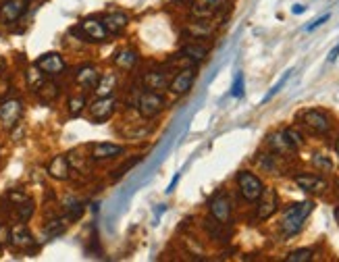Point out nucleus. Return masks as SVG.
<instances>
[{
  "mask_svg": "<svg viewBox=\"0 0 339 262\" xmlns=\"http://www.w3.org/2000/svg\"><path fill=\"white\" fill-rule=\"evenodd\" d=\"M81 34H83V38L87 42H104L106 36H108L104 23H102V21H98V19H85V21H81Z\"/></svg>",
  "mask_w": 339,
  "mask_h": 262,
  "instance_id": "nucleus-9",
  "label": "nucleus"
},
{
  "mask_svg": "<svg viewBox=\"0 0 339 262\" xmlns=\"http://www.w3.org/2000/svg\"><path fill=\"white\" fill-rule=\"evenodd\" d=\"M314 204L310 200L306 202H298V204H291L285 212H283V218H281V231L285 237H291V235H296L300 233L304 221L308 218V214L312 212Z\"/></svg>",
  "mask_w": 339,
  "mask_h": 262,
  "instance_id": "nucleus-1",
  "label": "nucleus"
},
{
  "mask_svg": "<svg viewBox=\"0 0 339 262\" xmlns=\"http://www.w3.org/2000/svg\"><path fill=\"white\" fill-rule=\"evenodd\" d=\"M194 77H196L194 69H183L181 73H177L175 79L169 83V90H171L175 96H183V94H188V92L192 90Z\"/></svg>",
  "mask_w": 339,
  "mask_h": 262,
  "instance_id": "nucleus-10",
  "label": "nucleus"
},
{
  "mask_svg": "<svg viewBox=\"0 0 339 262\" xmlns=\"http://www.w3.org/2000/svg\"><path fill=\"white\" fill-rule=\"evenodd\" d=\"M112 113H115V98L112 96H98V100H94L92 106H89V115L96 123L110 119Z\"/></svg>",
  "mask_w": 339,
  "mask_h": 262,
  "instance_id": "nucleus-7",
  "label": "nucleus"
},
{
  "mask_svg": "<svg viewBox=\"0 0 339 262\" xmlns=\"http://www.w3.org/2000/svg\"><path fill=\"white\" fill-rule=\"evenodd\" d=\"M11 244L17 250H27V248L34 246V237H32V233H29L25 223H19V225H15L11 229Z\"/></svg>",
  "mask_w": 339,
  "mask_h": 262,
  "instance_id": "nucleus-14",
  "label": "nucleus"
},
{
  "mask_svg": "<svg viewBox=\"0 0 339 262\" xmlns=\"http://www.w3.org/2000/svg\"><path fill=\"white\" fill-rule=\"evenodd\" d=\"M11 242V229L7 225H0V250Z\"/></svg>",
  "mask_w": 339,
  "mask_h": 262,
  "instance_id": "nucleus-34",
  "label": "nucleus"
},
{
  "mask_svg": "<svg viewBox=\"0 0 339 262\" xmlns=\"http://www.w3.org/2000/svg\"><path fill=\"white\" fill-rule=\"evenodd\" d=\"M237 187H239V193L243 195L248 202H258V198H260L262 191H264L262 181L256 177L254 173H250V171L237 173Z\"/></svg>",
  "mask_w": 339,
  "mask_h": 262,
  "instance_id": "nucleus-2",
  "label": "nucleus"
},
{
  "mask_svg": "<svg viewBox=\"0 0 339 262\" xmlns=\"http://www.w3.org/2000/svg\"><path fill=\"white\" fill-rule=\"evenodd\" d=\"M210 214L217 218L219 223H229V218H231V200H229V195H225V193L214 195L212 202H210Z\"/></svg>",
  "mask_w": 339,
  "mask_h": 262,
  "instance_id": "nucleus-8",
  "label": "nucleus"
},
{
  "mask_svg": "<svg viewBox=\"0 0 339 262\" xmlns=\"http://www.w3.org/2000/svg\"><path fill=\"white\" fill-rule=\"evenodd\" d=\"M163 106H165L163 96L156 94V92H144V94L138 98V111H140V115L146 117V119L156 117L158 113L163 111Z\"/></svg>",
  "mask_w": 339,
  "mask_h": 262,
  "instance_id": "nucleus-4",
  "label": "nucleus"
},
{
  "mask_svg": "<svg viewBox=\"0 0 339 262\" xmlns=\"http://www.w3.org/2000/svg\"><path fill=\"white\" fill-rule=\"evenodd\" d=\"M75 81H77L81 87H85V90H94V87L98 85V81H100V73H98L96 67H92V64H85V67H81V69L77 71Z\"/></svg>",
  "mask_w": 339,
  "mask_h": 262,
  "instance_id": "nucleus-16",
  "label": "nucleus"
},
{
  "mask_svg": "<svg viewBox=\"0 0 339 262\" xmlns=\"http://www.w3.org/2000/svg\"><path fill=\"white\" fill-rule=\"evenodd\" d=\"M34 210H36V206H34V200H32V198L21 200V202L17 204V218H19L21 223H27L29 218L34 216Z\"/></svg>",
  "mask_w": 339,
  "mask_h": 262,
  "instance_id": "nucleus-22",
  "label": "nucleus"
},
{
  "mask_svg": "<svg viewBox=\"0 0 339 262\" xmlns=\"http://www.w3.org/2000/svg\"><path fill=\"white\" fill-rule=\"evenodd\" d=\"M69 218H52V221L44 227V237H48V239H54V237H58V235H63L65 231H67V223Z\"/></svg>",
  "mask_w": 339,
  "mask_h": 262,
  "instance_id": "nucleus-19",
  "label": "nucleus"
},
{
  "mask_svg": "<svg viewBox=\"0 0 339 262\" xmlns=\"http://www.w3.org/2000/svg\"><path fill=\"white\" fill-rule=\"evenodd\" d=\"M102 23H104L106 31H110V34H121V31L127 27V23H129V17H127L125 13H108V15L102 19Z\"/></svg>",
  "mask_w": 339,
  "mask_h": 262,
  "instance_id": "nucleus-18",
  "label": "nucleus"
},
{
  "mask_svg": "<svg viewBox=\"0 0 339 262\" xmlns=\"http://www.w3.org/2000/svg\"><path fill=\"white\" fill-rule=\"evenodd\" d=\"M36 67L44 73V75H60L65 71V58L58 54V52H46V54H42L38 60H36Z\"/></svg>",
  "mask_w": 339,
  "mask_h": 262,
  "instance_id": "nucleus-6",
  "label": "nucleus"
},
{
  "mask_svg": "<svg viewBox=\"0 0 339 262\" xmlns=\"http://www.w3.org/2000/svg\"><path fill=\"white\" fill-rule=\"evenodd\" d=\"M115 83H117L115 75H104V77L100 75V81H98V85L94 87V90H96L98 96H110L112 90H115Z\"/></svg>",
  "mask_w": 339,
  "mask_h": 262,
  "instance_id": "nucleus-23",
  "label": "nucleus"
},
{
  "mask_svg": "<svg viewBox=\"0 0 339 262\" xmlns=\"http://www.w3.org/2000/svg\"><path fill=\"white\" fill-rule=\"evenodd\" d=\"M304 11H306L304 5H293V7H291V13H293V15H302Z\"/></svg>",
  "mask_w": 339,
  "mask_h": 262,
  "instance_id": "nucleus-37",
  "label": "nucleus"
},
{
  "mask_svg": "<svg viewBox=\"0 0 339 262\" xmlns=\"http://www.w3.org/2000/svg\"><path fill=\"white\" fill-rule=\"evenodd\" d=\"M260 204H258V210H256V216L258 218H268V216H273L275 214V210H277V193H275V189H264L262 191V195H260Z\"/></svg>",
  "mask_w": 339,
  "mask_h": 262,
  "instance_id": "nucleus-13",
  "label": "nucleus"
},
{
  "mask_svg": "<svg viewBox=\"0 0 339 262\" xmlns=\"http://www.w3.org/2000/svg\"><path fill=\"white\" fill-rule=\"evenodd\" d=\"M21 115H23V102L19 98H9L0 104V125L5 129H13L19 123Z\"/></svg>",
  "mask_w": 339,
  "mask_h": 262,
  "instance_id": "nucleus-3",
  "label": "nucleus"
},
{
  "mask_svg": "<svg viewBox=\"0 0 339 262\" xmlns=\"http://www.w3.org/2000/svg\"><path fill=\"white\" fill-rule=\"evenodd\" d=\"M312 165H314L316 169H321V171H331V169H333L331 158H327V156H323V154H314V156H312Z\"/></svg>",
  "mask_w": 339,
  "mask_h": 262,
  "instance_id": "nucleus-32",
  "label": "nucleus"
},
{
  "mask_svg": "<svg viewBox=\"0 0 339 262\" xmlns=\"http://www.w3.org/2000/svg\"><path fill=\"white\" fill-rule=\"evenodd\" d=\"M296 183L300 185V189L312 191V193H321L327 187V181L323 177H319V175H298Z\"/></svg>",
  "mask_w": 339,
  "mask_h": 262,
  "instance_id": "nucleus-17",
  "label": "nucleus"
},
{
  "mask_svg": "<svg viewBox=\"0 0 339 262\" xmlns=\"http://www.w3.org/2000/svg\"><path fill=\"white\" fill-rule=\"evenodd\" d=\"M291 73H293L291 69H289V71H285V73H283V77H281V79H279V81H277V83H275L273 87H270V92H268V94H266V96L262 98V102H268V100H270V98H273L275 94H279V92H281V87H283V85L287 83V79L291 77Z\"/></svg>",
  "mask_w": 339,
  "mask_h": 262,
  "instance_id": "nucleus-27",
  "label": "nucleus"
},
{
  "mask_svg": "<svg viewBox=\"0 0 339 262\" xmlns=\"http://www.w3.org/2000/svg\"><path fill=\"white\" fill-rule=\"evenodd\" d=\"M337 152H339V140H337Z\"/></svg>",
  "mask_w": 339,
  "mask_h": 262,
  "instance_id": "nucleus-40",
  "label": "nucleus"
},
{
  "mask_svg": "<svg viewBox=\"0 0 339 262\" xmlns=\"http://www.w3.org/2000/svg\"><path fill=\"white\" fill-rule=\"evenodd\" d=\"M327 21H329V13H327V15H323V17H319L316 21H312L310 25H306V31H314L316 27H321L323 23H327Z\"/></svg>",
  "mask_w": 339,
  "mask_h": 262,
  "instance_id": "nucleus-35",
  "label": "nucleus"
},
{
  "mask_svg": "<svg viewBox=\"0 0 339 262\" xmlns=\"http://www.w3.org/2000/svg\"><path fill=\"white\" fill-rule=\"evenodd\" d=\"M283 134H285L287 142H289V144L293 146V150H296V148H300V146L304 144V138H302V134H298L296 129H285Z\"/></svg>",
  "mask_w": 339,
  "mask_h": 262,
  "instance_id": "nucleus-31",
  "label": "nucleus"
},
{
  "mask_svg": "<svg viewBox=\"0 0 339 262\" xmlns=\"http://www.w3.org/2000/svg\"><path fill=\"white\" fill-rule=\"evenodd\" d=\"M268 144H270V148H273V150L281 152V154H283V152H291V150H293V146L287 142V138H285L283 131H281V134H273V136H270V138H268Z\"/></svg>",
  "mask_w": 339,
  "mask_h": 262,
  "instance_id": "nucleus-24",
  "label": "nucleus"
},
{
  "mask_svg": "<svg viewBox=\"0 0 339 262\" xmlns=\"http://www.w3.org/2000/svg\"><path fill=\"white\" fill-rule=\"evenodd\" d=\"M302 121H304L312 131H316V134H327V131L331 129L329 117H327L325 113H321V111H306L304 117H302Z\"/></svg>",
  "mask_w": 339,
  "mask_h": 262,
  "instance_id": "nucleus-11",
  "label": "nucleus"
},
{
  "mask_svg": "<svg viewBox=\"0 0 339 262\" xmlns=\"http://www.w3.org/2000/svg\"><path fill=\"white\" fill-rule=\"evenodd\" d=\"M69 173H71V165H69V158L67 156H54L48 165V175L52 179H58V181H65L69 179Z\"/></svg>",
  "mask_w": 339,
  "mask_h": 262,
  "instance_id": "nucleus-15",
  "label": "nucleus"
},
{
  "mask_svg": "<svg viewBox=\"0 0 339 262\" xmlns=\"http://www.w3.org/2000/svg\"><path fill=\"white\" fill-rule=\"evenodd\" d=\"M243 73H235V79H233V85H231V96L233 98H241L243 96Z\"/></svg>",
  "mask_w": 339,
  "mask_h": 262,
  "instance_id": "nucleus-29",
  "label": "nucleus"
},
{
  "mask_svg": "<svg viewBox=\"0 0 339 262\" xmlns=\"http://www.w3.org/2000/svg\"><path fill=\"white\" fill-rule=\"evenodd\" d=\"M335 216H337V221H339V208H337V210H335Z\"/></svg>",
  "mask_w": 339,
  "mask_h": 262,
  "instance_id": "nucleus-39",
  "label": "nucleus"
},
{
  "mask_svg": "<svg viewBox=\"0 0 339 262\" xmlns=\"http://www.w3.org/2000/svg\"><path fill=\"white\" fill-rule=\"evenodd\" d=\"M27 79H29V85L34 87V90H38V87H42V83H44V73L38 67H34V69H29Z\"/></svg>",
  "mask_w": 339,
  "mask_h": 262,
  "instance_id": "nucleus-30",
  "label": "nucleus"
},
{
  "mask_svg": "<svg viewBox=\"0 0 339 262\" xmlns=\"http://www.w3.org/2000/svg\"><path fill=\"white\" fill-rule=\"evenodd\" d=\"M123 154V146L119 144H110V142H98L92 146V160H108Z\"/></svg>",
  "mask_w": 339,
  "mask_h": 262,
  "instance_id": "nucleus-12",
  "label": "nucleus"
},
{
  "mask_svg": "<svg viewBox=\"0 0 339 262\" xmlns=\"http://www.w3.org/2000/svg\"><path fill=\"white\" fill-rule=\"evenodd\" d=\"M337 56H339V44H337V46L329 52V56H327V58H329V62H335V60H337Z\"/></svg>",
  "mask_w": 339,
  "mask_h": 262,
  "instance_id": "nucleus-36",
  "label": "nucleus"
},
{
  "mask_svg": "<svg viewBox=\"0 0 339 262\" xmlns=\"http://www.w3.org/2000/svg\"><path fill=\"white\" fill-rule=\"evenodd\" d=\"M312 250L310 248H302V250H293L285 260L287 262H308V260H312Z\"/></svg>",
  "mask_w": 339,
  "mask_h": 262,
  "instance_id": "nucleus-26",
  "label": "nucleus"
},
{
  "mask_svg": "<svg viewBox=\"0 0 339 262\" xmlns=\"http://www.w3.org/2000/svg\"><path fill=\"white\" fill-rule=\"evenodd\" d=\"M83 210H85V206H83L81 202H75V204L71 206L69 214H67V218H69V221H77V218L83 214Z\"/></svg>",
  "mask_w": 339,
  "mask_h": 262,
  "instance_id": "nucleus-33",
  "label": "nucleus"
},
{
  "mask_svg": "<svg viewBox=\"0 0 339 262\" xmlns=\"http://www.w3.org/2000/svg\"><path fill=\"white\" fill-rule=\"evenodd\" d=\"M177 183H179V173H177V175H175V177H173V181H171V185H169V187H167V193H171V191H173V189H175V185H177Z\"/></svg>",
  "mask_w": 339,
  "mask_h": 262,
  "instance_id": "nucleus-38",
  "label": "nucleus"
},
{
  "mask_svg": "<svg viewBox=\"0 0 339 262\" xmlns=\"http://www.w3.org/2000/svg\"><path fill=\"white\" fill-rule=\"evenodd\" d=\"M144 83H146V87L148 90H152V92H158V90H167V77L163 75V73H148L146 77H144Z\"/></svg>",
  "mask_w": 339,
  "mask_h": 262,
  "instance_id": "nucleus-21",
  "label": "nucleus"
},
{
  "mask_svg": "<svg viewBox=\"0 0 339 262\" xmlns=\"http://www.w3.org/2000/svg\"><path fill=\"white\" fill-rule=\"evenodd\" d=\"M29 0H3L0 3V21L3 23H15L27 11Z\"/></svg>",
  "mask_w": 339,
  "mask_h": 262,
  "instance_id": "nucleus-5",
  "label": "nucleus"
},
{
  "mask_svg": "<svg viewBox=\"0 0 339 262\" xmlns=\"http://www.w3.org/2000/svg\"><path fill=\"white\" fill-rule=\"evenodd\" d=\"M83 106H85V98H83V96H73V98L69 100V115H71V117L81 115Z\"/></svg>",
  "mask_w": 339,
  "mask_h": 262,
  "instance_id": "nucleus-28",
  "label": "nucleus"
},
{
  "mask_svg": "<svg viewBox=\"0 0 339 262\" xmlns=\"http://www.w3.org/2000/svg\"><path fill=\"white\" fill-rule=\"evenodd\" d=\"M183 54H186L188 58L196 60V62H202V60L206 58L208 50H206L204 46H200V44H188V46H183Z\"/></svg>",
  "mask_w": 339,
  "mask_h": 262,
  "instance_id": "nucleus-25",
  "label": "nucleus"
},
{
  "mask_svg": "<svg viewBox=\"0 0 339 262\" xmlns=\"http://www.w3.org/2000/svg\"><path fill=\"white\" fill-rule=\"evenodd\" d=\"M138 62V52L135 50H119L117 52V56H115V64L117 67H121V69H131L133 64Z\"/></svg>",
  "mask_w": 339,
  "mask_h": 262,
  "instance_id": "nucleus-20",
  "label": "nucleus"
}]
</instances>
